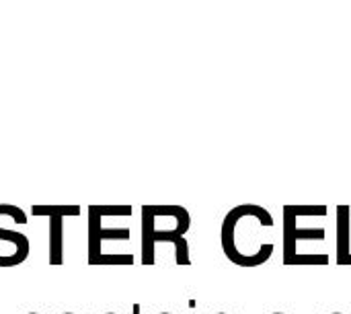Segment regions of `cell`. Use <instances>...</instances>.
Listing matches in <instances>:
<instances>
[{"instance_id": "3957f363", "label": "cell", "mask_w": 351, "mask_h": 314, "mask_svg": "<svg viewBox=\"0 0 351 314\" xmlns=\"http://www.w3.org/2000/svg\"><path fill=\"white\" fill-rule=\"evenodd\" d=\"M90 214V226H88V234H90V243H88V253H90V263L101 255V243L105 239H119V241H128L130 239V230L128 228H119V230H103L101 228V214L97 212V208L93 206L88 210Z\"/></svg>"}, {"instance_id": "6da1fadb", "label": "cell", "mask_w": 351, "mask_h": 314, "mask_svg": "<svg viewBox=\"0 0 351 314\" xmlns=\"http://www.w3.org/2000/svg\"><path fill=\"white\" fill-rule=\"evenodd\" d=\"M269 230H274V218L265 208L253 204L239 206L222 222V249L239 267L263 265L274 255V241L267 239Z\"/></svg>"}, {"instance_id": "e0dca14e", "label": "cell", "mask_w": 351, "mask_h": 314, "mask_svg": "<svg viewBox=\"0 0 351 314\" xmlns=\"http://www.w3.org/2000/svg\"><path fill=\"white\" fill-rule=\"evenodd\" d=\"M218 314H226V313H218Z\"/></svg>"}, {"instance_id": "277c9868", "label": "cell", "mask_w": 351, "mask_h": 314, "mask_svg": "<svg viewBox=\"0 0 351 314\" xmlns=\"http://www.w3.org/2000/svg\"><path fill=\"white\" fill-rule=\"evenodd\" d=\"M337 261L343 263L350 255V208L341 206L337 210Z\"/></svg>"}, {"instance_id": "7c38bea8", "label": "cell", "mask_w": 351, "mask_h": 314, "mask_svg": "<svg viewBox=\"0 0 351 314\" xmlns=\"http://www.w3.org/2000/svg\"><path fill=\"white\" fill-rule=\"evenodd\" d=\"M158 314H173V313H158Z\"/></svg>"}, {"instance_id": "2e32d148", "label": "cell", "mask_w": 351, "mask_h": 314, "mask_svg": "<svg viewBox=\"0 0 351 314\" xmlns=\"http://www.w3.org/2000/svg\"><path fill=\"white\" fill-rule=\"evenodd\" d=\"M62 314H74V313H62Z\"/></svg>"}, {"instance_id": "5bb4252c", "label": "cell", "mask_w": 351, "mask_h": 314, "mask_svg": "<svg viewBox=\"0 0 351 314\" xmlns=\"http://www.w3.org/2000/svg\"><path fill=\"white\" fill-rule=\"evenodd\" d=\"M331 314H343V313H331Z\"/></svg>"}, {"instance_id": "9c48e42d", "label": "cell", "mask_w": 351, "mask_h": 314, "mask_svg": "<svg viewBox=\"0 0 351 314\" xmlns=\"http://www.w3.org/2000/svg\"><path fill=\"white\" fill-rule=\"evenodd\" d=\"M97 212L101 216H132V208L130 206H115V208L113 206H99Z\"/></svg>"}, {"instance_id": "52a82bcc", "label": "cell", "mask_w": 351, "mask_h": 314, "mask_svg": "<svg viewBox=\"0 0 351 314\" xmlns=\"http://www.w3.org/2000/svg\"><path fill=\"white\" fill-rule=\"evenodd\" d=\"M0 241L8 243V245H14L23 251H29V241L25 234L21 232H14V230H6V228H0Z\"/></svg>"}, {"instance_id": "5b68a950", "label": "cell", "mask_w": 351, "mask_h": 314, "mask_svg": "<svg viewBox=\"0 0 351 314\" xmlns=\"http://www.w3.org/2000/svg\"><path fill=\"white\" fill-rule=\"evenodd\" d=\"M49 261L53 265L62 263V234H64V224H62V216H51L49 218Z\"/></svg>"}, {"instance_id": "ba28073f", "label": "cell", "mask_w": 351, "mask_h": 314, "mask_svg": "<svg viewBox=\"0 0 351 314\" xmlns=\"http://www.w3.org/2000/svg\"><path fill=\"white\" fill-rule=\"evenodd\" d=\"M107 265V263H119V265H132L134 263V257L132 255H99L93 265Z\"/></svg>"}, {"instance_id": "8fae6325", "label": "cell", "mask_w": 351, "mask_h": 314, "mask_svg": "<svg viewBox=\"0 0 351 314\" xmlns=\"http://www.w3.org/2000/svg\"><path fill=\"white\" fill-rule=\"evenodd\" d=\"M346 263H351V253H350V255H348V259L343 261V265H346Z\"/></svg>"}, {"instance_id": "8992f818", "label": "cell", "mask_w": 351, "mask_h": 314, "mask_svg": "<svg viewBox=\"0 0 351 314\" xmlns=\"http://www.w3.org/2000/svg\"><path fill=\"white\" fill-rule=\"evenodd\" d=\"M35 216H78L80 208L76 206H33L31 210Z\"/></svg>"}, {"instance_id": "4fadbf2b", "label": "cell", "mask_w": 351, "mask_h": 314, "mask_svg": "<svg viewBox=\"0 0 351 314\" xmlns=\"http://www.w3.org/2000/svg\"><path fill=\"white\" fill-rule=\"evenodd\" d=\"M271 314H286V313H271Z\"/></svg>"}, {"instance_id": "30bf717a", "label": "cell", "mask_w": 351, "mask_h": 314, "mask_svg": "<svg viewBox=\"0 0 351 314\" xmlns=\"http://www.w3.org/2000/svg\"><path fill=\"white\" fill-rule=\"evenodd\" d=\"M132 314H142V313H140V304H134V309H132Z\"/></svg>"}, {"instance_id": "7a4b0ae2", "label": "cell", "mask_w": 351, "mask_h": 314, "mask_svg": "<svg viewBox=\"0 0 351 314\" xmlns=\"http://www.w3.org/2000/svg\"><path fill=\"white\" fill-rule=\"evenodd\" d=\"M191 218L179 206H144L142 208V247L152 237H183L189 230Z\"/></svg>"}, {"instance_id": "9a60e30c", "label": "cell", "mask_w": 351, "mask_h": 314, "mask_svg": "<svg viewBox=\"0 0 351 314\" xmlns=\"http://www.w3.org/2000/svg\"><path fill=\"white\" fill-rule=\"evenodd\" d=\"M27 314H39V313H27Z\"/></svg>"}]
</instances>
